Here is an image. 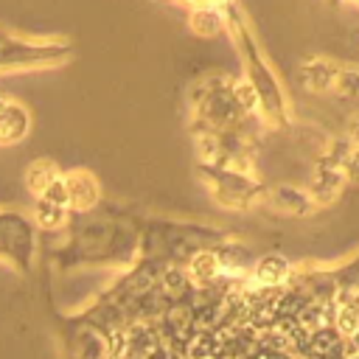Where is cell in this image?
<instances>
[{
  "instance_id": "cell-1",
  "label": "cell",
  "mask_w": 359,
  "mask_h": 359,
  "mask_svg": "<svg viewBox=\"0 0 359 359\" xmlns=\"http://www.w3.org/2000/svg\"><path fill=\"white\" fill-rule=\"evenodd\" d=\"M25 129H28V118H25L22 109H17V107H3V109H0V137L14 140V137H20Z\"/></svg>"
},
{
  "instance_id": "cell-2",
  "label": "cell",
  "mask_w": 359,
  "mask_h": 359,
  "mask_svg": "<svg viewBox=\"0 0 359 359\" xmlns=\"http://www.w3.org/2000/svg\"><path fill=\"white\" fill-rule=\"evenodd\" d=\"M67 199L76 205V208H90L93 202H95V182L90 180V177H73L70 182H67Z\"/></svg>"
},
{
  "instance_id": "cell-3",
  "label": "cell",
  "mask_w": 359,
  "mask_h": 359,
  "mask_svg": "<svg viewBox=\"0 0 359 359\" xmlns=\"http://www.w3.org/2000/svg\"><path fill=\"white\" fill-rule=\"evenodd\" d=\"M286 272H289V264H286V258H280V255H266V258H261V264H258V280L261 283H280L283 278H286Z\"/></svg>"
},
{
  "instance_id": "cell-4",
  "label": "cell",
  "mask_w": 359,
  "mask_h": 359,
  "mask_svg": "<svg viewBox=\"0 0 359 359\" xmlns=\"http://www.w3.org/2000/svg\"><path fill=\"white\" fill-rule=\"evenodd\" d=\"M219 351H222V337L196 334L188 342V359H213Z\"/></svg>"
},
{
  "instance_id": "cell-5",
  "label": "cell",
  "mask_w": 359,
  "mask_h": 359,
  "mask_svg": "<svg viewBox=\"0 0 359 359\" xmlns=\"http://www.w3.org/2000/svg\"><path fill=\"white\" fill-rule=\"evenodd\" d=\"M356 328H359V311L353 309V303L339 300V309H337V331L342 337H351Z\"/></svg>"
},
{
  "instance_id": "cell-6",
  "label": "cell",
  "mask_w": 359,
  "mask_h": 359,
  "mask_svg": "<svg viewBox=\"0 0 359 359\" xmlns=\"http://www.w3.org/2000/svg\"><path fill=\"white\" fill-rule=\"evenodd\" d=\"M216 269H219V258H216L213 252H196V255H194V261H191V275H194V278H199V280L213 278V275H216Z\"/></svg>"
},
{
  "instance_id": "cell-7",
  "label": "cell",
  "mask_w": 359,
  "mask_h": 359,
  "mask_svg": "<svg viewBox=\"0 0 359 359\" xmlns=\"http://www.w3.org/2000/svg\"><path fill=\"white\" fill-rule=\"evenodd\" d=\"M62 219H65V208L62 205H50L45 199L36 205V222L42 227H56V224H62Z\"/></svg>"
},
{
  "instance_id": "cell-8",
  "label": "cell",
  "mask_w": 359,
  "mask_h": 359,
  "mask_svg": "<svg viewBox=\"0 0 359 359\" xmlns=\"http://www.w3.org/2000/svg\"><path fill=\"white\" fill-rule=\"evenodd\" d=\"M50 180H56L50 163H36V165L28 171V188H34V191H45Z\"/></svg>"
},
{
  "instance_id": "cell-9",
  "label": "cell",
  "mask_w": 359,
  "mask_h": 359,
  "mask_svg": "<svg viewBox=\"0 0 359 359\" xmlns=\"http://www.w3.org/2000/svg\"><path fill=\"white\" fill-rule=\"evenodd\" d=\"M337 87H339L342 95L359 98V67H345V70L337 76Z\"/></svg>"
},
{
  "instance_id": "cell-10",
  "label": "cell",
  "mask_w": 359,
  "mask_h": 359,
  "mask_svg": "<svg viewBox=\"0 0 359 359\" xmlns=\"http://www.w3.org/2000/svg\"><path fill=\"white\" fill-rule=\"evenodd\" d=\"M306 79H309L311 87L320 90V87H325V84L334 79V67H331L328 62H325V65H323V62H314V65L306 70Z\"/></svg>"
},
{
  "instance_id": "cell-11",
  "label": "cell",
  "mask_w": 359,
  "mask_h": 359,
  "mask_svg": "<svg viewBox=\"0 0 359 359\" xmlns=\"http://www.w3.org/2000/svg\"><path fill=\"white\" fill-rule=\"evenodd\" d=\"M42 194H45V202H50V205H62L65 208V202H67V185L62 180H50Z\"/></svg>"
},
{
  "instance_id": "cell-12",
  "label": "cell",
  "mask_w": 359,
  "mask_h": 359,
  "mask_svg": "<svg viewBox=\"0 0 359 359\" xmlns=\"http://www.w3.org/2000/svg\"><path fill=\"white\" fill-rule=\"evenodd\" d=\"M236 95H238V101L247 107V109H252L255 104H258V95H255V90H252V84H238V90H236Z\"/></svg>"
},
{
  "instance_id": "cell-13",
  "label": "cell",
  "mask_w": 359,
  "mask_h": 359,
  "mask_svg": "<svg viewBox=\"0 0 359 359\" xmlns=\"http://www.w3.org/2000/svg\"><path fill=\"white\" fill-rule=\"evenodd\" d=\"M163 283H165L168 292H180V289L185 286V278H182V272H177V269H168L165 278H163Z\"/></svg>"
},
{
  "instance_id": "cell-14",
  "label": "cell",
  "mask_w": 359,
  "mask_h": 359,
  "mask_svg": "<svg viewBox=\"0 0 359 359\" xmlns=\"http://www.w3.org/2000/svg\"><path fill=\"white\" fill-rule=\"evenodd\" d=\"M351 345H353V348H356V351H359V328H356V331H353V334H351Z\"/></svg>"
},
{
  "instance_id": "cell-15",
  "label": "cell",
  "mask_w": 359,
  "mask_h": 359,
  "mask_svg": "<svg viewBox=\"0 0 359 359\" xmlns=\"http://www.w3.org/2000/svg\"><path fill=\"white\" fill-rule=\"evenodd\" d=\"M351 132H353V137L359 140V121H353V123H351Z\"/></svg>"
}]
</instances>
